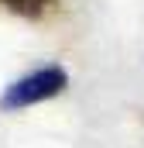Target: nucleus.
Listing matches in <instances>:
<instances>
[{
  "mask_svg": "<svg viewBox=\"0 0 144 148\" xmlns=\"http://www.w3.org/2000/svg\"><path fill=\"white\" fill-rule=\"evenodd\" d=\"M69 86V73L62 66H41L35 73L14 79L3 93H0V110H24V107H35V103H45L52 97H58L62 90Z\"/></svg>",
  "mask_w": 144,
  "mask_h": 148,
  "instance_id": "f257e3e1",
  "label": "nucleus"
},
{
  "mask_svg": "<svg viewBox=\"0 0 144 148\" xmlns=\"http://www.w3.org/2000/svg\"><path fill=\"white\" fill-rule=\"evenodd\" d=\"M7 10H14V14H21V17H41L55 0H0Z\"/></svg>",
  "mask_w": 144,
  "mask_h": 148,
  "instance_id": "f03ea898",
  "label": "nucleus"
}]
</instances>
